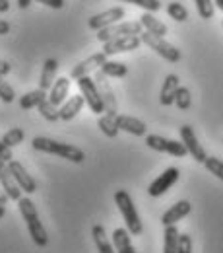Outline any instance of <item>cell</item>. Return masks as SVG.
Instances as JSON below:
<instances>
[{
	"label": "cell",
	"instance_id": "ffe728a7",
	"mask_svg": "<svg viewBox=\"0 0 223 253\" xmlns=\"http://www.w3.org/2000/svg\"><path fill=\"white\" fill-rule=\"evenodd\" d=\"M57 70H59V63L57 59H47L43 68H41V80H39V88L49 92L57 80Z\"/></svg>",
	"mask_w": 223,
	"mask_h": 253
},
{
	"label": "cell",
	"instance_id": "8992f818",
	"mask_svg": "<svg viewBox=\"0 0 223 253\" xmlns=\"http://www.w3.org/2000/svg\"><path fill=\"white\" fill-rule=\"evenodd\" d=\"M144 32V26L140 22H121V24H113L109 28H103L97 33V39L101 43H107L115 37H125V35H140Z\"/></svg>",
	"mask_w": 223,
	"mask_h": 253
},
{
	"label": "cell",
	"instance_id": "4dcf8cb0",
	"mask_svg": "<svg viewBox=\"0 0 223 253\" xmlns=\"http://www.w3.org/2000/svg\"><path fill=\"white\" fill-rule=\"evenodd\" d=\"M167 14H169V18H173L177 22H187L189 20V10L181 2H171L167 6Z\"/></svg>",
	"mask_w": 223,
	"mask_h": 253
},
{
	"label": "cell",
	"instance_id": "d590c367",
	"mask_svg": "<svg viewBox=\"0 0 223 253\" xmlns=\"http://www.w3.org/2000/svg\"><path fill=\"white\" fill-rule=\"evenodd\" d=\"M0 99L4 103H12L16 99V94H14V88L4 80V76H0Z\"/></svg>",
	"mask_w": 223,
	"mask_h": 253
},
{
	"label": "cell",
	"instance_id": "836d02e7",
	"mask_svg": "<svg viewBox=\"0 0 223 253\" xmlns=\"http://www.w3.org/2000/svg\"><path fill=\"white\" fill-rule=\"evenodd\" d=\"M204 166H206V169L210 171V173H214L218 179H222L223 181V162L220 158H214V156H208L206 162H204Z\"/></svg>",
	"mask_w": 223,
	"mask_h": 253
},
{
	"label": "cell",
	"instance_id": "60d3db41",
	"mask_svg": "<svg viewBox=\"0 0 223 253\" xmlns=\"http://www.w3.org/2000/svg\"><path fill=\"white\" fill-rule=\"evenodd\" d=\"M8 32H10V24L4 22V20H0V35H6Z\"/></svg>",
	"mask_w": 223,
	"mask_h": 253
},
{
	"label": "cell",
	"instance_id": "52a82bcc",
	"mask_svg": "<svg viewBox=\"0 0 223 253\" xmlns=\"http://www.w3.org/2000/svg\"><path fill=\"white\" fill-rule=\"evenodd\" d=\"M78 88H80V92L84 95L86 103L90 105V109H92L96 115H101V113L105 111V103H103V99H101V95H99V90H97L94 78H90V76L78 78Z\"/></svg>",
	"mask_w": 223,
	"mask_h": 253
},
{
	"label": "cell",
	"instance_id": "7c38bea8",
	"mask_svg": "<svg viewBox=\"0 0 223 253\" xmlns=\"http://www.w3.org/2000/svg\"><path fill=\"white\" fill-rule=\"evenodd\" d=\"M179 132H181V140H183V144L187 146V152H189L196 162L204 164L206 158H208V154H206V150L202 148V144L198 142V138H196V134H194L192 126L183 125L181 128H179Z\"/></svg>",
	"mask_w": 223,
	"mask_h": 253
},
{
	"label": "cell",
	"instance_id": "4fadbf2b",
	"mask_svg": "<svg viewBox=\"0 0 223 253\" xmlns=\"http://www.w3.org/2000/svg\"><path fill=\"white\" fill-rule=\"evenodd\" d=\"M8 169H10L12 177L16 179L18 187H20L22 191H26L28 195H32V193H35V191H37V183H35V179H33L32 175L26 171V168H24L20 162L10 160V162H8Z\"/></svg>",
	"mask_w": 223,
	"mask_h": 253
},
{
	"label": "cell",
	"instance_id": "1f68e13d",
	"mask_svg": "<svg viewBox=\"0 0 223 253\" xmlns=\"http://www.w3.org/2000/svg\"><path fill=\"white\" fill-rule=\"evenodd\" d=\"M194 4H196V10H198V16H200L202 20H210V18H214L216 6H214L212 0H194Z\"/></svg>",
	"mask_w": 223,
	"mask_h": 253
},
{
	"label": "cell",
	"instance_id": "f1b7e54d",
	"mask_svg": "<svg viewBox=\"0 0 223 253\" xmlns=\"http://www.w3.org/2000/svg\"><path fill=\"white\" fill-rule=\"evenodd\" d=\"M37 109H39V113H41L47 121H51V123H55V121H59V119H61L57 105H53V103L49 101V97H47V99H43V101L37 105Z\"/></svg>",
	"mask_w": 223,
	"mask_h": 253
},
{
	"label": "cell",
	"instance_id": "e0dca14e",
	"mask_svg": "<svg viewBox=\"0 0 223 253\" xmlns=\"http://www.w3.org/2000/svg\"><path fill=\"white\" fill-rule=\"evenodd\" d=\"M181 88V82H179V76L177 74H169L161 86V94H159V101L161 105H173L175 103V95H177V90Z\"/></svg>",
	"mask_w": 223,
	"mask_h": 253
},
{
	"label": "cell",
	"instance_id": "484cf974",
	"mask_svg": "<svg viewBox=\"0 0 223 253\" xmlns=\"http://www.w3.org/2000/svg\"><path fill=\"white\" fill-rule=\"evenodd\" d=\"M165 242H163V253H177L179 248V230L177 226H165Z\"/></svg>",
	"mask_w": 223,
	"mask_h": 253
},
{
	"label": "cell",
	"instance_id": "83f0119b",
	"mask_svg": "<svg viewBox=\"0 0 223 253\" xmlns=\"http://www.w3.org/2000/svg\"><path fill=\"white\" fill-rule=\"evenodd\" d=\"M101 70L107 78H123L128 74V66L125 63H119V61H107L101 66Z\"/></svg>",
	"mask_w": 223,
	"mask_h": 253
},
{
	"label": "cell",
	"instance_id": "6da1fadb",
	"mask_svg": "<svg viewBox=\"0 0 223 253\" xmlns=\"http://www.w3.org/2000/svg\"><path fill=\"white\" fill-rule=\"evenodd\" d=\"M32 144L33 148L39 150V152L55 154V156H61L64 160H70L74 164H82L86 160L84 150H80L78 146H72V144H66V142H57V140L47 138V136H35Z\"/></svg>",
	"mask_w": 223,
	"mask_h": 253
},
{
	"label": "cell",
	"instance_id": "603a6c76",
	"mask_svg": "<svg viewBox=\"0 0 223 253\" xmlns=\"http://www.w3.org/2000/svg\"><path fill=\"white\" fill-rule=\"evenodd\" d=\"M140 24L144 26V30L150 33H156V35H159V37H165L167 35V26L159 22L152 12H146V14H142L140 16Z\"/></svg>",
	"mask_w": 223,
	"mask_h": 253
},
{
	"label": "cell",
	"instance_id": "7402d4cb",
	"mask_svg": "<svg viewBox=\"0 0 223 253\" xmlns=\"http://www.w3.org/2000/svg\"><path fill=\"white\" fill-rule=\"evenodd\" d=\"M130 236L132 234L128 232L127 228H117L113 232V246H115L117 253H136L132 242H130Z\"/></svg>",
	"mask_w": 223,
	"mask_h": 253
},
{
	"label": "cell",
	"instance_id": "30bf717a",
	"mask_svg": "<svg viewBox=\"0 0 223 253\" xmlns=\"http://www.w3.org/2000/svg\"><path fill=\"white\" fill-rule=\"evenodd\" d=\"M125 8L123 6H117V8H109V10H105V12H99L96 16H92L90 18V22H88V26H90V30H103V28H109V26H113V24H119L123 18H125Z\"/></svg>",
	"mask_w": 223,
	"mask_h": 253
},
{
	"label": "cell",
	"instance_id": "d6a6232c",
	"mask_svg": "<svg viewBox=\"0 0 223 253\" xmlns=\"http://www.w3.org/2000/svg\"><path fill=\"white\" fill-rule=\"evenodd\" d=\"M191 90L189 88H185V86H181L179 90H177V95H175V105L181 109V111H187L189 107H191Z\"/></svg>",
	"mask_w": 223,
	"mask_h": 253
},
{
	"label": "cell",
	"instance_id": "f35d334b",
	"mask_svg": "<svg viewBox=\"0 0 223 253\" xmlns=\"http://www.w3.org/2000/svg\"><path fill=\"white\" fill-rule=\"evenodd\" d=\"M35 2L45 4V6H49V8H55V10H61L64 6V0H35Z\"/></svg>",
	"mask_w": 223,
	"mask_h": 253
},
{
	"label": "cell",
	"instance_id": "9a60e30c",
	"mask_svg": "<svg viewBox=\"0 0 223 253\" xmlns=\"http://www.w3.org/2000/svg\"><path fill=\"white\" fill-rule=\"evenodd\" d=\"M0 185H2L4 193L8 195V199H12V201L22 199V189L18 187L16 179L12 177V173L8 169V162H4V160H0Z\"/></svg>",
	"mask_w": 223,
	"mask_h": 253
},
{
	"label": "cell",
	"instance_id": "f546056e",
	"mask_svg": "<svg viewBox=\"0 0 223 253\" xmlns=\"http://www.w3.org/2000/svg\"><path fill=\"white\" fill-rule=\"evenodd\" d=\"M24 136H26L24 128L16 126V128H10V130L2 136V142H4L8 148H14V146H18V144H22V142H24Z\"/></svg>",
	"mask_w": 223,
	"mask_h": 253
},
{
	"label": "cell",
	"instance_id": "74e56055",
	"mask_svg": "<svg viewBox=\"0 0 223 253\" xmlns=\"http://www.w3.org/2000/svg\"><path fill=\"white\" fill-rule=\"evenodd\" d=\"M12 158H14V156H12V148H8V146L2 142V138H0V160L10 162Z\"/></svg>",
	"mask_w": 223,
	"mask_h": 253
},
{
	"label": "cell",
	"instance_id": "9c48e42d",
	"mask_svg": "<svg viewBox=\"0 0 223 253\" xmlns=\"http://www.w3.org/2000/svg\"><path fill=\"white\" fill-rule=\"evenodd\" d=\"M142 45L140 35H125V37H115L107 43H103V53L107 57L117 55V53H127V51H134Z\"/></svg>",
	"mask_w": 223,
	"mask_h": 253
},
{
	"label": "cell",
	"instance_id": "f6af8a7d",
	"mask_svg": "<svg viewBox=\"0 0 223 253\" xmlns=\"http://www.w3.org/2000/svg\"><path fill=\"white\" fill-rule=\"evenodd\" d=\"M6 216V209H4V205H0V218H4Z\"/></svg>",
	"mask_w": 223,
	"mask_h": 253
},
{
	"label": "cell",
	"instance_id": "bcb514c9",
	"mask_svg": "<svg viewBox=\"0 0 223 253\" xmlns=\"http://www.w3.org/2000/svg\"><path fill=\"white\" fill-rule=\"evenodd\" d=\"M216 6H218V8L223 12V0H216Z\"/></svg>",
	"mask_w": 223,
	"mask_h": 253
},
{
	"label": "cell",
	"instance_id": "b9f144b4",
	"mask_svg": "<svg viewBox=\"0 0 223 253\" xmlns=\"http://www.w3.org/2000/svg\"><path fill=\"white\" fill-rule=\"evenodd\" d=\"M8 10H10V2L8 0H0V14H4Z\"/></svg>",
	"mask_w": 223,
	"mask_h": 253
},
{
	"label": "cell",
	"instance_id": "ac0fdd59",
	"mask_svg": "<svg viewBox=\"0 0 223 253\" xmlns=\"http://www.w3.org/2000/svg\"><path fill=\"white\" fill-rule=\"evenodd\" d=\"M84 103H86L84 95H72V97H68L63 105H61V109H59L61 119H63V121H72V119L82 111Z\"/></svg>",
	"mask_w": 223,
	"mask_h": 253
},
{
	"label": "cell",
	"instance_id": "8fae6325",
	"mask_svg": "<svg viewBox=\"0 0 223 253\" xmlns=\"http://www.w3.org/2000/svg\"><path fill=\"white\" fill-rule=\"evenodd\" d=\"M179 177H181L179 168H167V169L161 173L156 181H152V183H150V187H148L150 197H161L163 193H167V191L171 189V187L179 181Z\"/></svg>",
	"mask_w": 223,
	"mask_h": 253
},
{
	"label": "cell",
	"instance_id": "d4e9b609",
	"mask_svg": "<svg viewBox=\"0 0 223 253\" xmlns=\"http://www.w3.org/2000/svg\"><path fill=\"white\" fill-rule=\"evenodd\" d=\"M117 117L119 115H113V113H103L97 121V126L101 128V132L109 138H115L119 134V125H117Z\"/></svg>",
	"mask_w": 223,
	"mask_h": 253
},
{
	"label": "cell",
	"instance_id": "ab89813d",
	"mask_svg": "<svg viewBox=\"0 0 223 253\" xmlns=\"http://www.w3.org/2000/svg\"><path fill=\"white\" fill-rule=\"evenodd\" d=\"M10 70H12V64L6 63V61H0V76H6Z\"/></svg>",
	"mask_w": 223,
	"mask_h": 253
},
{
	"label": "cell",
	"instance_id": "277c9868",
	"mask_svg": "<svg viewBox=\"0 0 223 253\" xmlns=\"http://www.w3.org/2000/svg\"><path fill=\"white\" fill-rule=\"evenodd\" d=\"M140 39H142V43L144 45H148L150 49H154L159 57H163L165 61H169V63H179L181 61V51L177 49V47H173L171 43H167L163 37L159 35H156V33H150V32H144L140 33Z\"/></svg>",
	"mask_w": 223,
	"mask_h": 253
},
{
	"label": "cell",
	"instance_id": "3957f363",
	"mask_svg": "<svg viewBox=\"0 0 223 253\" xmlns=\"http://www.w3.org/2000/svg\"><path fill=\"white\" fill-rule=\"evenodd\" d=\"M115 205L119 207L123 218H125V224H127V230L132 234V236H140L144 232V226H142V220L138 216V211L134 207V201L130 197V193L125 189H119L115 193Z\"/></svg>",
	"mask_w": 223,
	"mask_h": 253
},
{
	"label": "cell",
	"instance_id": "d6986e66",
	"mask_svg": "<svg viewBox=\"0 0 223 253\" xmlns=\"http://www.w3.org/2000/svg\"><path fill=\"white\" fill-rule=\"evenodd\" d=\"M117 125H119V130H125V132H130L134 136H144L148 126L144 121L136 119V117H130V115H119L117 117Z\"/></svg>",
	"mask_w": 223,
	"mask_h": 253
},
{
	"label": "cell",
	"instance_id": "4316f807",
	"mask_svg": "<svg viewBox=\"0 0 223 253\" xmlns=\"http://www.w3.org/2000/svg\"><path fill=\"white\" fill-rule=\"evenodd\" d=\"M43 99H47V92L45 90H33V92H28V94H24L20 97V107L22 109H33V107H37Z\"/></svg>",
	"mask_w": 223,
	"mask_h": 253
},
{
	"label": "cell",
	"instance_id": "7bdbcfd3",
	"mask_svg": "<svg viewBox=\"0 0 223 253\" xmlns=\"http://www.w3.org/2000/svg\"><path fill=\"white\" fill-rule=\"evenodd\" d=\"M32 2H33V0H18V6H20L22 10H26V8H28Z\"/></svg>",
	"mask_w": 223,
	"mask_h": 253
},
{
	"label": "cell",
	"instance_id": "8d00e7d4",
	"mask_svg": "<svg viewBox=\"0 0 223 253\" xmlns=\"http://www.w3.org/2000/svg\"><path fill=\"white\" fill-rule=\"evenodd\" d=\"M177 253H192V238L189 234H179V248Z\"/></svg>",
	"mask_w": 223,
	"mask_h": 253
},
{
	"label": "cell",
	"instance_id": "cb8c5ba5",
	"mask_svg": "<svg viewBox=\"0 0 223 253\" xmlns=\"http://www.w3.org/2000/svg\"><path fill=\"white\" fill-rule=\"evenodd\" d=\"M92 236H94V242H96L99 253H115V246L109 242V238L105 234V228L101 224H96L92 228Z\"/></svg>",
	"mask_w": 223,
	"mask_h": 253
},
{
	"label": "cell",
	"instance_id": "44dd1931",
	"mask_svg": "<svg viewBox=\"0 0 223 253\" xmlns=\"http://www.w3.org/2000/svg\"><path fill=\"white\" fill-rule=\"evenodd\" d=\"M68 90H70V78H66V76L57 78L55 84H53V88L49 90V101H51L53 105H57V107L63 105L64 101H66Z\"/></svg>",
	"mask_w": 223,
	"mask_h": 253
},
{
	"label": "cell",
	"instance_id": "7a4b0ae2",
	"mask_svg": "<svg viewBox=\"0 0 223 253\" xmlns=\"http://www.w3.org/2000/svg\"><path fill=\"white\" fill-rule=\"evenodd\" d=\"M18 209H20V214L24 216V220H26V226L30 230V236H32L33 244L39 246V248H45L49 244V236H47L43 224L39 220V214H37V209H35L33 201L28 199V197H22L18 201Z\"/></svg>",
	"mask_w": 223,
	"mask_h": 253
},
{
	"label": "cell",
	"instance_id": "5bb4252c",
	"mask_svg": "<svg viewBox=\"0 0 223 253\" xmlns=\"http://www.w3.org/2000/svg\"><path fill=\"white\" fill-rule=\"evenodd\" d=\"M105 63H107V55H105V53H96V55H92L90 59H86V61H82L80 64H76V66L70 70V78H72V80L84 78V76H88L90 72H96L97 68H101Z\"/></svg>",
	"mask_w": 223,
	"mask_h": 253
},
{
	"label": "cell",
	"instance_id": "e575fe53",
	"mask_svg": "<svg viewBox=\"0 0 223 253\" xmlns=\"http://www.w3.org/2000/svg\"><path fill=\"white\" fill-rule=\"evenodd\" d=\"M119 2H128V4L140 6V8H144L146 12H158V10H161L159 0H119Z\"/></svg>",
	"mask_w": 223,
	"mask_h": 253
},
{
	"label": "cell",
	"instance_id": "5b68a950",
	"mask_svg": "<svg viewBox=\"0 0 223 253\" xmlns=\"http://www.w3.org/2000/svg\"><path fill=\"white\" fill-rule=\"evenodd\" d=\"M146 144L156 152H165V154H171V156H177V158H183V156L189 154L183 140L177 142V140H171V138H163L159 134H148Z\"/></svg>",
	"mask_w": 223,
	"mask_h": 253
},
{
	"label": "cell",
	"instance_id": "ee69618b",
	"mask_svg": "<svg viewBox=\"0 0 223 253\" xmlns=\"http://www.w3.org/2000/svg\"><path fill=\"white\" fill-rule=\"evenodd\" d=\"M8 203V195L4 191H0V205H6Z\"/></svg>",
	"mask_w": 223,
	"mask_h": 253
},
{
	"label": "cell",
	"instance_id": "2e32d148",
	"mask_svg": "<svg viewBox=\"0 0 223 253\" xmlns=\"http://www.w3.org/2000/svg\"><path fill=\"white\" fill-rule=\"evenodd\" d=\"M191 203L189 201H179V203H175L163 216H161V222H163V226H173V224H177L179 220H183L189 212H191Z\"/></svg>",
	"mask_w": 223,
	"mask_h": 253
},
{
	"label": "cell",
	"instance_id": "ba28073f",
	"mask_svg": "<svg viewBox=\"0 0 223 253\" xmlns=\"http://www.w3.org/2000/svg\"><path fill=\"white\" fill-rule=\"evenodd\" d=\"M94 82H96L97 90H99V95H101V99H103V103H105V113H113V115H117V95H115L113 88H111V84H109V80H107V76L103 74L101 68H97L96 70Z\"/></svg>",
	"mask_w": 223,
	"mask_h": 253
}]
</instances>
